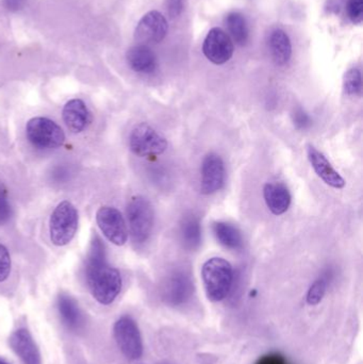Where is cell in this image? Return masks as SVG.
<instances>
[{
    "instance_id": "31",
    "label": "cell",
    "mask_w": 363,
    "mask_h": 364,
    "mask_svg": "<svg viewBox=\"0 0 363 364\" xmlns=\"http://www.w3.org/2000/svg\"><path fill=\"white\" fill-rule=\"evenodd\" d=\"M258 364H288L286 363L285 359L283 358V357L277 356V355H275V356H273V355H271V356H266L264 357V358H262L261 360L258 363Z\"/></svg>"
},
{
    "instance_id": "22",
    "label": "cell",
    "mask_w": 363,
    "mask_h": 364,
    "mask_svg": "<svg viewBox=\"0 0 363 364\" xmlns=\"http://www.w3.org/2000/svg\"><path fill=\"white\" fill-rule=\"evenodd\" d=\"M345 91L347 95L356 96L362 93V73L358 68H351L345 75Z\"/></svg>"
},
{
    "instance_id": "2",
    "label": "cell",
    "mask_w": 363,
    "mask_h": 364,
    "mask_svg": "<svg viewBox=\"0 0 363 364\" xmlns=\"http://www.w3.org/2000/svg\"><path fill=\"white\" fill-rule=\"evenodd\" d=\"M202 277L207 297L211 301H221L232 289L234 269L225 259L211 258L202 265Z\"/></svg>"
},
{
    "instance_id": "3",
    "label": "cell",
    "mask_w": 363,
    "mask_h": 364,
    "mask_svg": "<svg viewBox=\"0 0 363 364\" xmlns=\"http://www.w3.org/2000/svg\"><path fill=\"white\" fill-rule=\"evenodd\" d=\"M78 229V212L70 201L57 205L49 220L50 240L55 246H65L74 239Z\"/></svg>"
},
{
    "instance_id": "1",
    "label": "cell",
    "mask_w": 363,
    "mask_h": 364,
    "mask_svg": "<svg viewBox=\"0 0 363 364\" xmlns=\"http://www.w3.org/2000/svg\"><path fill=\"white\" fill-rule=\"evenodd\" d=\"M85 273L90 290L98 303L110 305L119 296L121 290V274L107 263L104 245L97 237L92 242Z\"/></svg>"
},
{
    "instance_id": "32",
    "label": "cell",
    "mask_w": 363,
    "mask_h": 364,
    "mask_svg": "<svg viewBox=\"0 0 363 364\" xmlns=\"http://www.w3.org/2000/svg\"><path fill=\"white\" fill-rule=\"evenodd\" d=\"M0 364H9V363H4V361L0 360Z\"/></svg>"
},
{
    "instance_id": "6",
    "label": "cell",
    "mask_w": 363,
    "mask_h": 364,
    "mask_svg": "<svg viewBox=\"0 0 363 364\" xmlns=\"http://www.w3.org/2000/svg\"><path fill=\"white\" fill-rule=\"evenodd\" d=\"M130 149L140 157H157L168 149L166 139L147 124H140L132 129L129 138Z\"/></svg>"
},
{
    "instance_id": "12",
    "label": "cell",
    "mask_w": 363,
    "mask_h": 364,
    "mask_svg": "<svg viewBox=\"0 0 363 364\" xmlns=\"http://www.w3.org/2000/svg\"><path fill=\"white\" fill-rule=\"evenodd\" d=\"M307 156H308L309 162L313 166L318 176L322 179L326 184L334 188H343L345 186V181L340 174L332 168L327 158L318 151L315 147L309 145L307 147Z\"/></svg>"
},
{
    "instance_id": "29",
    "label": "cell",
    "mask_w": 363,
    "mask_h": 364,
    "mask_svg": "<svg viewBox=\"0 0 363 364\" xmlns=\"http://www.w3.org/2000/svg\"><path fill=\"white\" fill-rule=\"evenodd\" d=\"M166 8L170 18L178 17L183 10V0H166Z\"/></svg>"
},
{
    "instance_id": "27",
    "label": "cell",
    "mask_w": 363,
    "mask_h": 364,
    "mask_svg": "<svg viewBox=\"0 0 363 364\" xmlns=\"http://www.w3.org/2000/svg\"><path fill=\"white\" fill-rule=\"evenodd\" d=\"M292 119H293L294 126H296L298 130L308 129L311 124H313V121H311L308 113L305 112V111L300 108H298L294 111L293 114H292Z\"/></svg>"
},
{
    "instance_id": "5",
    "label": "cell",
    "mask_w": 363,
    "mask_h": 364,
    "mask_svg": "<svg viewBox=\"0 0 363 364\" xmlns=\"http://www.w3.org/2000/svg\"><path fill=\"white\" fill-rule=\"evenodd\" d=\"M28 140L36 149H55L65 141L62 128L46 117H33L26 125Z\"/></svg>"
},
{
    "instance_id": "15",
    "label": "cell",
    "mask_w": 363,
    "mask_h": 364,
    "mask_svg": "<svg viewBox=\"0 0 363 364\" xmlns=\"http://www.w3.org/2000/svg\"><path fill=\"white\" fill-rule=\"evenodd\" d=\"M264 200L270 211L275 215H281L291 205V194L285 184L281 182L266 183L264 188Z\"/></svg>"
},
{
    "instance_id": "10",
    "label": "cell",
    "mask_w": 363,
    "mask_h": 364,
    "mask_svg": "<svg viewBox=\"0 0 363 364\" xmlns=\"http://www.w3.org/2000/svg\"><path fill=\"white\" fill-rule=\"evenodd\" d=\"M225 182V166L217 154H210L205 158L202 166L200 191L204 195H211L223 188Z\"/></svg>"
},
{
    "instance_id": "8",
    "label": "cell",
    "mask_w": 363,
    "mask_h": 364,
    "mask_svg": "<svg viewBox=\"0 0 363 364\" xmlns=\"http://www.w3.org/2000/svg\"><path fill=\"white\" fill-rule=\"evenodd\" d=\"M96 220L104 237L117 246L124 245L128 240V230L125 220L117 208H100L96 213Z\"/></svg>"
},
{
    "instance_id": "19",
    "label": "cell",
    "mask_w": 363,
    "mask_h": 364,
    "mask_svg": "<svg viewBox=\"0 0 363 364\" xmlns=\"http://www.w3.org/2000/svg\"><path fill=\"white\" fill-rule=\"evenodd\" d=\"M58 309L64 324L70 329H78L82 324V316L78 305L72 297L61 295L58 301Z\"/></svg>"
},
{
    "instance_id": "30",
    "label": "cell",
    "mask_w": 363,
    "mask_h": 364,
    "mask_svg": "<svg viewBox=\"0 0 363 364\" xmlns=\"http://www.w3.org/2000/svg\"><path fill=\"white\" fill-rule=\"evenodd\" d=\"M70 173L67 168L59 166V168H55V171H53V178L55 179L58 182L65 181L70 177Z\"/></svg>"
},
{
    "instance_id": "25",
    "label": "cell",
    "mask_w": 363,
    "mask_h": 364,
    "mask_svg": "<svg viewBox=\"0 0 363 364\" xmlns=\"http://www.w3.org/2000/svg\"><path fill=\"white\" fill-rule=\"evenodd\" d=\"M11 272V257L6 246L0 244V282L8 279Z\"/></svg>"
},
{
    "instance_id": "24",
    "label": "cell",
    "mask_w": 363,
    "mask_h": 364,
    "mask_svg": "<svg viewBox=\"0 0 363 364\" xmlns=\"http://www.w3.org/2000/svg\"><path fill=\"white\" fill-rule=\"evenodd\" d=\"M188 287H189V282L183 274L175 276L172 279V284H170V293H172L173 297L183 299V296L187 294Z\"/></svg>"
},
{
    "instance_id": "23",
    "label": "cell",
    "mask_w": 363,
    "mask_h": 364,
    "mask_svg": "<svg viewBox=\"0 0 363 364\" xmlns=\"http://www.w3.org/2000/svg\"><path fill=\"white\" fill-rule=\"evenodd\" d=\"M326 289H327V284H326V280L324 278L315 280L309 289L308 293H307V303L311 306H315L321 303L324 295H325Z\"/></svg>"
},
{
    "instance_id": "4",
    "label": "cell",
    "mask_w": 363,
    "mask_h": 364,
    "mask_svg": "<svg viewBox=\"0 0 363 364\" xmlns=\"http://www.w3.org/2000/svg\"><path fill=\"white\" fill-rule=\"evenodd\" d=\"M127 218L132 239L136 243H144L151 237L153 227V205L143 196L130 199L127 207Z\"/></svg>"
},
{
    "instance_id": "21",
    "label": "cell",
    "mask_w": 363,
    "mask_h": 364,
    "mask_svg": "<svg viewBox=\"0 0 363 364\" xmlns=\"http://www.w3.org/2000/svg\"><path fill=\"white\" fill-rule=\"evenodd\" d=\"M225 23L234 42L238 45L246 44L249 41V27H247L246 19L242 14L238 12L229 13L226 16Z\"/></svg>"
},
{
    "instance_id": "14",
    "label": "cell",
    "mask_w": 363,
    "mask_h": 364,
    "mask_svg": "<svg viewBox=\"0 0 363 364\" xmlns=\"http://www.w3.org/2000/svg\"><path fill=\"white\" fill-rule=\"evenodd\" d=\"M63 121L74 134H80L91 124L92 115L81 100H72L64 106Z\"/></svg>"
},
{
    "instance_id": "16",
    "label": "cell",
    "mask_w": 363,
    "mask_h": 364,
    "mask_svg": "<svg viewBox=\"0 0 363 364\" xmlns=\"http://www.w3.org/2000/svg\"><path fill=\"white\" fill-rule=\"evenodd\" d=\"M127 62L136 73L151 74L157 68V58L146 45H136L127 53Z\"/></svg>"
},
{
    "instance_id": "28",
    "label": "cell",
    "mask_w": 363,
    "mask_h": 364,
    "mask_svg": "<svg viewBox=\"0 0 363 364\" xmlns=\"http://www.w3.org/2000/svg\"><path fill=\"white\" fill-rule=\"evenodd\" d=\"M11 215H12V209H11L6 190L0 186V224L8 222Z\"/></svg>"
},
{
    "instance_id": "9",
    "label": "cell",
    "mask_w": 363,
    "mask_h": 364,
    "mask_svg": "<svg viewBox=\"0 0 363 364\" xmlns=\"http://www.w3.org/2000/svg\"><path fill=\"white\" fill-rule=\"evenodd\" d=\"M202 51L209 61L221 65L232 59L234 45L232 38L221 28H213L205 38Z\"/></svg>"
},
{
    "instance_id": "11",
    "label": "cell",
    "mask_w": 363,
    "mask_h": 364,
    "mask_svg": "<svg viewBox=\"0 0 363 364\" xmlns=\"http://www.w3.org/2000/svg\"><path fill=\"white\" fill-rule=\"evenodd\" d=\"M168 31L166 17L158 11H151L139 21L136 38L142 43H159L166 38Z\"/></svg>"
},
{
    "instance_id": "7",
    "label": "cell",
    "mask_w": 363,
    "mask_h": 364,
    "mask_svg": "<svg viewBox=\"0 0 363 364\" xmlns=\"http://www.w3.org/2000/svg\"><path fill=\"white\" fill-rule=\"evenodd\" d=\"M114 338L126 358L136 360L142 356V338L134 320L128 316L119 318L114 325Z\"/></svg>"
},
{
    "instance_id": "13",
    "label": "cell",
    "mask_w": 363,
    "mask_h": 364,
    "mask_svg": "<svg viewBox=\"0 0 363 364\" xmlns=\"http://www.w3.org/2000/svg\"><path fill=\"white\" fill-rule=\"evenodd\" d=\"M9 343L23 364H40V353L29 331L26 329L14 331L10 336Z\"/></svg>"
},
{
    "instance_id": "20",
    "label": "cell",
    "mask_w": 363,
    "mask_h": 364,
    "mask_svg": "<svg viewBox=\"0 0 363 364\" xmlns=\"http://www.w3.org/2000/svg\"><path fill=\"white\" fill-rule=\"evenodd\" d=\"M181 239L188 250H197L202 242V228L198 218L194 215H189L183 218L181 224Z\"/></svg>"
},
{
    "instance_id": "17",
    "label": "cell",
    "mask_w": 363,
    "mask_h": 364,
    "mask_svg": "<svg viewBox=\"0 0 363 364\" xmlns=\"http://www.w3.org/2000/svg\"><path fill=\"white\" fill-rule=\"evenodd\" d=\"M271 55L277 65H285L289 62L292 55L291 42L283 30H275L269 41Z\"/></svg>"
},
{
    "instance_id": "18",
    "label": "cell",
    "mask_w": 363,
    "mask_h": 364,
    "mask_svg": "<svg viewBox=\"0 0 363 364\" xmlns=\"http://www.w3.org/2000/svg\"><path fill=\"white\" fill-rule=\"evenodd\" d=\"M213 232L217 241L228 250H238L243 246L242 235L234 225L226 222H217L213 225Z\"/></svg>"
},
{
    "instance_id": "26",
    "label": "cell",
    "mask_w": 363,
    "mask_h": 364,
    "mask_svg": "<svg viewBox=\"0 0 363 364\" xmlns=\"http://www.w3.org/2000/svg\"><path fill=\"white\" fill-rule=\"evenodd\" d=\"M350 19L354 23H360L363 19V0H350L347 4Z\"/></svg>"
}]
</instances>
